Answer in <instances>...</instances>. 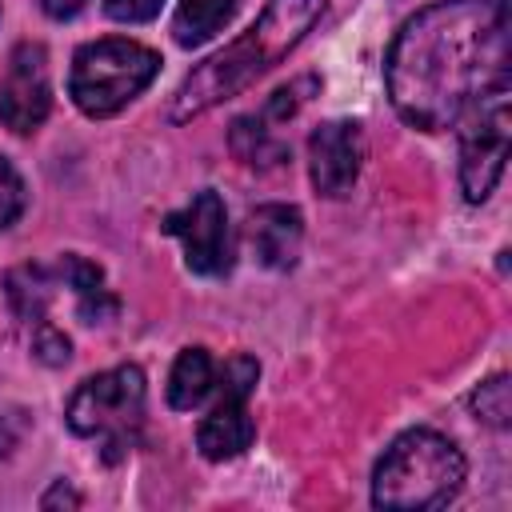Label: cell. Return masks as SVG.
<instances>
[{"mask_svg":"<svg viewBox=\"0 0 512 512\" xmlns=\"http://www.w3.org/2000/svg\"><path fill=\"white\" fill-rule=\"evenodd\" d=\"M392 108L424 132L460 124L492 88L508 84V0H436L404 20L388 48Z\"/></svg>","mask_w":512,"mask_h":512,"instance_id":"obj_1","label":"cell"},{"mask_svg":"<svg viewBox=\"0 0 512 512\" xmlns=\"http://www.w3.org/2000/svg\"><path fill=\"white\" fill-rule=\"evenodd\" d=\"M320 12H324V0H268L260 20L244 36H236L228 48L208 56L176 88L168 120L184 124V120H196V116L212 112L216 104L240 96L252 80H260L272 64H280L308 36V28L320 20Z\"/></svg>","mask_w":512,"mask_h":512,"instance_id":"obj_2","label":"cell"},{"mask_svg":"<svg viewBox=\"0 0 512 512\" xmlns=\"http://www.w3.org/2000/svg\"><path fill=\"white\" fill-rule=\"evenodd\" d=\"M464 484V456L460 448L432 432L412 428L388 444L372 472V504L396 512H428L448 504Z\"/></svg>","mask_w":512,"mask_h":512,"instance_id":"obj_3","label":"cell"},{"mask_svg":"<svg viewBox=\"0 0 512 512\" xmlns=\"http://www.w3.org/2000/svg\"><path fill=\"white\" fill-rule=\"evenodd\" d=\"M160 68V56L136 40H92L72 56L68 92L84 116H112L136 100Z\"/></svg>","mask_w":512,"mask_h":512,"instance_id":"obj_4","label":"cell"},{"mask_svg":"<svg viewBox=\"0 0 512 512\" xmlns=\"http://www.w3.org/2000/svg\"><path fill=\"white\" fill-rule=\"evenodd\" d=\"M64 416L76 436L104 440L108 460H116L132 444V436L144 420V372L136 364H120V368L88 376L72 392Z\"/></svg>","mask_w":512,"mask_h":512,"instance_id":"obj_5","label":"cell"},{"mask_svg":"<svg viewBox=\"0 0 512 512\" xmlns=\"http://www.w3.org/2000/svg\"><path fill=\"white\" fill-rule=\"evenodd\" d=\"M460 184L472 204L488 200L508 160V84L484 92L460 116Z\"/></svg>","mask_w":512,"mask_h":512,"instance_id":"obj_6","label":"cell"},{"mask_svg":"<svg viewBox=\"0 0 512 512\" xmlns=\"http://www.w3.org/2000/svg\"><path fill=\"white\" fill-rule=\"evenodd\" d=\"M256 376H260V364L252 356H232L220 372V384H212L216 404L196 428V448L208 460H236L252 444L256 428L248 420V392L256 388Z\"/></svg>","mask_w":512,"mask_h":512,"instance_id":"obj_7","label":"cell"},{"mask_svg":"<svg viewBox=\"0 0 512 512\" xmlns=\"http://www.w3.org/2000/svg\"><path fill=\"white\" fill-rule=\"evenodd\" d=\"M168 236L184 244V264L200 276H220L232 268V232H228V212L224 200L204 188L192 196L188 208L168 212L160 224Z\"/></svg>","mask_w":512,"mask_h":512,"instance_id":"obj_8","label":"cell"},{"mask_svg":"<svg viewBox=\"0 0 512 512\" xmlns=\"http://www.w3.org/2000/svg\"><path fill=\"white\" fill-rule=\"evenodd\" d=\"M52 108V84H48V56L40 44H20L8 60V72L0 80V120L12 132H36Z\"/></svg>","mask_w":512,"mask_h":512,"instance_id":"obj_9","label":"cell"},{"mask_svg":"<svg viewBox=\"0 0 512 512\" xmlns=\"http://www.w3.org/2000/svg\"><path fill=\"white\" fill-rule=\"evenodd\" d=\"M364 160V132L356 120H324L308 136V172L320 196H348Z\"/></svg>","mask_w":512,"mask_h":512,"instance_id":"obj_10","label":"cell"},{"mask_svg":"<svg viewBox=\"0 0 512 512\" xmlns=\"http://www.w3.org/2000/svg\"><path fill=\"white\" fill-rule=\"evenodd\" d=\"M300 236H304V224H300V212L292 204H260L248 220V244H252L256 260L264 268H276V272L296 264Z\"/></svg>","mask_w":512,"mask_h":512,"instance_id":"obj_11","label":"cell"},{"mask_svg":"<svg viewBox=\"0 0 512 512\" xmlns=\"http://www.w3.org/2000/svg\"><path fill=\"white\" fill-rule=\"evenodd\" d=\"M212 384H216L212 356L204 348H184L176 356L172 372H168V404L180 408V412H188V408H196L212 392Z\"/></svg>","mask_w":512,"mask_h":512,"instance_id":"obj_12","label":"cell"},{"mask_svg":"<svg viewBox=\"0 0 512 512\" xmlns=\"http://www.w3.org/2000/svg\"><path fill=\"white\" fill-rule=\"evenodd\" d=\"M240 0H180L176 16H172V36L180 48H196L204 40H212L236 12Z\"/></svg>","mask_w":512,"mask_h":512,"instance_id":"obj_13","label":"cell"},{"mask_svg":"<svg viewBox=\"0 0 512 512\" xmlns=\"http://www.w3.org/2000/svg\"><path fill=\"white\" fill-rule=\"evenodd\" d=\"M472 408L480 420H488L492 428H504L512 416V392H508V376H492L472 392Z\"/></svg>","mask_w":512,"mask_h":512,"instance_id":"obj_14","label":"cell"},{"mask_svg":"<svg viewBox=\"0 0 512 512\" xmlns=\"http://www.w3.org/2000/svg\"><path fill=\"white\" fill-rule=\"evenodd\" d=\"M20 212H24V180H20V172L0 156V232L12 228V224L20 220Z\"/></svg>","mask_w":512,"mask_h":512,"instance_id":"obj_15","label":"cell"},{"mask_svg":"<svg viewBox=\"0 0 512 512\" xmlns=\"http://www.w3.org/2000/svg\"><path fill=\"white\" fill-rule=\"evenodd\" d=\"M308 88H316V84H312V80H296V84H288V88H276L264 116H268V120H288V116L308 100V96H300V92H308Z\"/></svg>","mask_w":512,"mask_h":512,"instance_id":"obj_16","label":"cell"},{"mask_svg":"<svg viewBox=\"0 0 512 512\" xmlns=\"http://www.w3.org/2000/svg\"><path fill=\"white\" fill-rule=\"evenodd\" d=\"M160 4L164 0H104V12L120 24H144L160 12Z\"/></svg>","mask_w":512,"mask_h":512,"instance_id":"obj_17","label":"cell"},{"mask_svg":"<svg viewBox=\"0 0 512 512\" xmlns=\"http://www.w3.org/2000/svg\"><path fill=\"white\" fill-rule=\"evenodd\" d=\"M36 352H40V360H48V364H64V360H68V336H60L56 328H40Z\"/></svg>","mask_w":512,"mask_h":512,"instance_id":"obj_18","label":"cell"},{"mask_svg":"<svg viewBox=\"0 0 512 512\" xmlns=\"http://www.w3.org/2000/svg\"><path fill=\"white\" fill-rule=\"evenodd\" d=\"M44 4V12L52 16V20H68V16H76L88 0H40Z\"/></svg>","mask_w":512,"mask_h":512,"instance_id":"obj_19","label":"cell"},{"mask_svg":"<svg viewBox=\"0 0 512 512\" xmlns=\"http://www.w3.org/2000/svg\"><path fill=\"white\" fill-rule=\"evenodd\" d=\"M40 504H44V508H52V504H72V508H76V504H80V496H76V492H72L64 480H56V488H52V492H48Z\"/></svg>","mask_w":512,"mask_h":512,"instance_id":"obj_20","label":"cell"}]
</instances>
